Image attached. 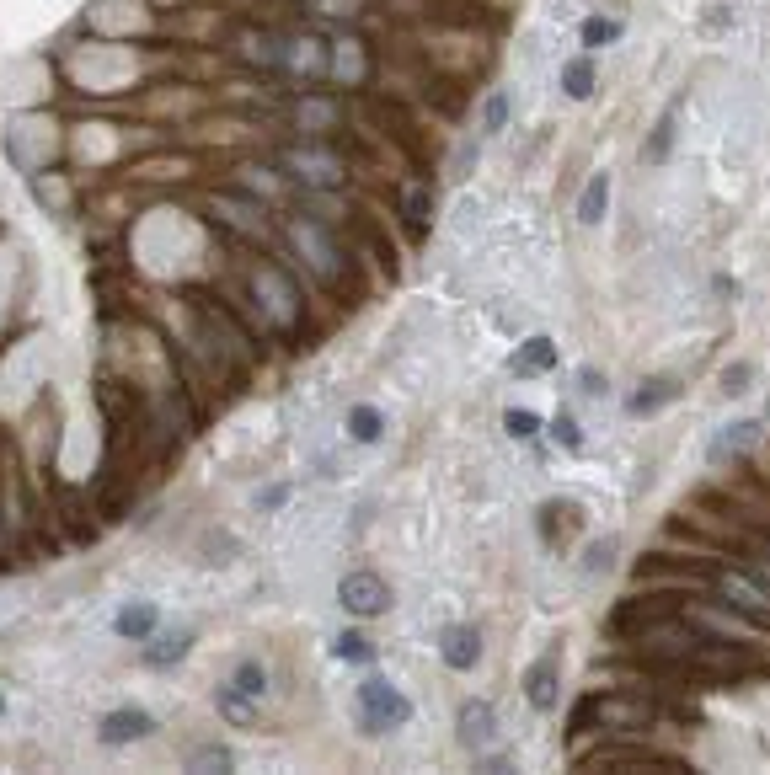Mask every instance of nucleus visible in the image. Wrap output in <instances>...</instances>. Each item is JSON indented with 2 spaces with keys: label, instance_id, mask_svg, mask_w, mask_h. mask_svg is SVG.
<instances>
[{
  "label": "nucleus",
  "instance_id": "obj_16",
  "mask_svg": "<svg viewBox=\"0 0 770 775\" xmlns=\"http://www.w3.org/2000/svg\"><path fill=\"white\" fill-rule=\"evenodd\" d=\"M674 396H680V385H674V380H648L637 396L626 401V412H631V417H648V412H658V407H669Z\"/></svg>",
  "mask_w": 770,
  "mask_h": 775
},
{
  "label": "nucleus",
  "instance_id": "obj_7",
  "mask_svg": "<svg viewBox=\"0 0 770 775\" xmlns=\"http://www.w3.org/2000/svg\"><path fill=\"white\" fill-rule=\"evenodd\" d=\"M460 743H466L471 754H482L498 743V717H492L487 701H466L460 706Z\"/></svg>",
  "mask_w": 770,
  "mask_h": 775
},
{
  "label": "nucleus",
  "instance_id": "obj_21",
  "mask_svg": "<svg viewBox=\"0 0 770 775\" xmlns=\"http://www.w3.org/2000/svg\"><path fill=\"white\" fill-rule=\"evenodd\" d=\"M621 38V22L615 17H589L583 22V43H589V49H605V43H615Z\"/></svg>",
  "mask_w": 770,
  "mask_h": 775
},
{
  "label": "nucleus",
  "instance_id": "obj_30",
  "mask_svg": "<svg viewBox=\"0 0 770 775\" xmlns=\"http://www.w3.org/2000/svg\"><path fill=\"white\" fill-rule=\"evenodd\" d=\"M583 391H589V396H605V375H594V369H589V375H583Z\"/></svg>",
  "mask_w": 770,
  "mask_h": 775
},
{
  "label": "nucleus",
  "instance_id": "obj_31",
  "mask_svg": "<svg viewBox=\"0 0 770 775\" xmlns=\"http://www.w3.org/2000/svg\"><path fill=\"white\" fill-rule=\"evenodd\" d=\"M0 711H6V701H0Z\"/></svg>",
  "mask_w": 770,
  "mask_h": 775
},
{
  "label": "nucleus",
  "instance_id": "obj_8",
  "mask_svg": "<svg viewBox=\"0 0 770 775\" xmlns=\"http://www.w3.org/2000/svg\"><path fill=\"white\" fill-rule=\"evenodd\" d=\"M717 588L728 594V604H738V610H749V615H770V594L760 588V578H754V572H722Z\"/></svg>",
  "mask_w": 770,
  "mask_h": 775
},
{
  "label": "nucleus",
  "instance_id": "obj_23",
  "mask_svg": "<svg viewBox=\"0 0 770 775\" xmlns=\"http://www.w3.org/2000/svg\"><path fill=\"white\" fill-rule=\"evenodd\" d=\"M503 428L514 433V439H535V433H541V417H535L530 407H508L503 412Z\"/></svg>",
  "mask_w": 770,
  "mask_h": 775
},
{
  "label": "nucleus",
  "instance_id": "obj_4",
  "mask_svg": "<svg viewBox=\"0 0 770 775\" xmlns=\"http://www.w3.org/2000/svg\"><path fill=\"white\" fill-rule=\"evenodd\" d=\"M760 417H738V423H722L717 433H712V444H706V460L712 465H728V460H738V455H749L754 444H760Z\"/></svg>",
  "mask_w": 770,
  "mask_h": 775
},
{
  "label": "nucleus",
  "instance_id": "obj_11",
  "mask_svg": "<svg viewBox=\"0 0 770 775\" xmlns=\"http://www.w3.org/2000/svg\"><path fill=\"white\" fill-rule=\"evenodd\" d=\"M508 369H514V375H546V369H557V343H551V337H530V343L508 359Z\"/></svg>",
  "mask_w": 770,
  "mask_h": 775
},
{
  "label": "nucleus",
  "instance_id": "obj_25",
  "mask_svg": "<svg viewBox=\"0 0 770 775\" xmlns=\"http://www.w3.org/2000/svg\"><path fill=\"white\" fill-rule=\"evenodd\" d=\"M754 380V364H728L722 369V396H744Z\"/></svg>",
  "mask_w": 770,
  "mask_h": 775
},
{
  "label": "nucleus",
  "instance_id": "obj_12",
  "mask_svg": "<svg viewBox=\"0 0 770 775\" xmlns=\"http://www.w3.org/2000/svg\"><path fill=\"white\" fill-rule=\"evenodd\" d=\"M610 209V172H594L578 193V225H599Z\"/></svg>",
  "mask_w": 770,
  "mask_h": 775
},
{
  "label": "nucleus",
  "instance_id": "obj_28",
  "mask_svg": "<svg viewBox=\"0 0 770 775\" xmlns=\"http://www.w3.org/2000/svg\"><path fill=\"white\" fill-rule=\"evenodd\" d=\"M428 214H434V198H428L423 188H412V193H407V220H412V225H423Z\"/></svg>",
  "mask_w": 770,
  "mask_h": 775
},
{
  "label": "nucleus",
  "instance_id": "obj_14",
  "mask_svg": "<svg viewBox=\"0 0 770 775\" xmlns=\"http://www.w3.org/2000/svg\"><path fill=\"white\" fill-rule=\"evenodd\" d=\"M594 86H599V75H594V59L589 54H578V59H567V65H562V91L573 102H589Z\"/></svg>",
  "mask_w": 770,
  "mask_h": 775
},
{
  "label": "nucleus",
  "instance_id": "obj_26",
  "mask_svg": "<svg viewBox=\"0 0 770 775\" xmlns=\"http://www.w3.org/2000/svg\"><path fill=\"white\" fill-rule=\"evenodd\" d=\"M615 546H621V540H615V535L594 540V546H589V556H583V572H605V567H610V556H615Z\"/></svg>",
  "mask_w": 770,
  "mask_h": 775
},
{
  "label": "nucleus",
  "instance_id": "obj_2",
  "mask_svg": "<svg viewBox=\"0 0 770 775\" xmlns=\"http://www.w3.org/2000/svg\"><path fill=\"white\" fill-rule=\"evenodd\" d=\"M337 599H343L348 615H385L391 588H385L380 572H348V578L337 583Z\"/></svg>",
  "mask_w": 770,
  "mask_h": 775
},
{
  "label": "nucleus",
  "instance_id": "obj_17",
  "mask_svg": "<svg viewBox=\"0 0 770 775\" xmlns=\"http://www.w3.org/2000/svg\"><path fill=\"white\" fill-rule=\"evenodd\" d=\"M348 433H353L359 444H375L380 433H385V417H380L375 407H353V412H348Z\"/></svg>",
  "mask_w": 770,
  "mask_h": 775
},
{
  "label": "nucleus",
  "instance_id": "obj_13",
  "mask_svg": "<svg viewBox=\"0 0 770 775\" xmlns=\"http://www.w3.org/2000/svg\"><path fill=\"white\" fill-rule=\"evenodd\" d=\"M156 604H123L118 610V637H129V642H150L156 637Z\"/></svg>",
  "mask_w": 770,
  "mask_h": 775
},
{
  "label": "nucleus",
  "instance_id": "obj_5",
  "mask_svg": "<svg viewBox=\"0 0 770 775\" xmlns=\"http://www.w3.org/2000/svg\"><path fill=\"white\" fill-rule=\"evenodd\" d=\"M150 733H156V717H150V711H140V706L107 711L102 727H97V738L107 743V749H118V743H140V738H150Z\"/></svg>",
  "mask_w": 770,
  "mask_h": 775
},
{
  "label": "nucleus",
  "instance_id": "obj_27",
  "mask_svg": "<svg viewBox=\"0 0 770 775\" xmlns=\"http://www.w3.org/2000/svg\"><path fill=\"white\" fill-rule=\"evenodd\" d=\"M551 439H557L562 449H583V433H578V423L567 412H557V423H551Z\"/></svg>",
  "mask_w": 770,
  "mask_h": 775
},
{
  "label": "nucleus",
  "instance_id": "obj_10",
  "mask_svg": "<svg viewBox=\"0 0 770 775\" xmlns=\"http://www.w3.org/2000/svg\"><path fill=\"white\" fill-rule=\"evenodd\" d=\"M289 166H295V177L311 182V188H327V182L343 177V161L327 150H289Z\"/></svg>",
  "mask_w": 770,
  "mask_h": 775
},
{
  "label": "nucleus",
  "instance_id": "obj_20",
  "mask_svg": "<svg viewBox=\"0 0 770 775\" xmlns=\"http://www.w3.org/2000/svg\"><path fill=\"white\" fill-rule=\"evenodd\" d=\"M508 113H514V97H508V91H492L487 107H482V134H503Z\"/></svg>",
  "mask_w": 770,
  "mask_h": 775
},
{
  "label": "nucleus",
  "instance_id": "obj_22",
  "mask_svg": "<svg viewBox=\"0 0 770 775\" xmlns=\"http://www.w3.org/2000/svg\"><path fill=\"white\" fill-rule=\"evenodd\" d=\"M332 653L348 658V663H369V658H375V647H369V637H359V631H343V637L332 642Z\"/></svg>",
  "mask_w": 770,
  "mask_h": 775
},
{
  "label": "nucleus",
  "instance_id": "obj_3",
  "mask_svg": "<svg viewBox=\"0 0 770 775\" xmlns=\"http://www.w3.org/2000/svg\"><path fill=\"white\" fill-rule=\"evenodd\" d=\"M557 695H562V653H541L525 669V701L535 711H557Z\"/></svg>",
  "mask_w": 770,
  "mask_h": 775
},
{
  "label": "nucleus",
  "instance_id": "obj_24",
  "mask_svg": "<svg viewBox=\"0 0 770 775\" xmlns=\"http://www.w3.org/2000/svg\"><path fill=\"white\" fill-rule=\"evenodd\" d=\"M220 706H225V717L236 722V727H246V722L257 717V711H252V706L241 701V690H236V685H225V690H220Z\"/></svg>",
  "mask_w": 770,
  "mask_h": 775
},
{
  "label": "nucleus",
  "instance_id": "obj_19",
  "mask_svg": "<svg viewBox=\"0 0 770 775\" xmlns=\"http://www.w3.org/2000/svg\"><path fill=\"white\" fill-rule=\"evenodd\" d=\"M230 685H236L246 701H263V695H268V674H263V663H241Z\"/></svg>",
  "mask_w": 770,
  "mask_h": 775
},
{
  "label": "nucleus",
  "instance_id": "obj_6",
  "mask_svg": "<svg viewBox=\"0 0 770 775\" xmlns=\"http://www.w3.org/2000/svg\"><path fill=\"white\" fill-rule=\"evenodd\" d=\"M439 658H444V669L471 674L476 663H482V631H476V626H444V637H439Z\"/></svg>",
  "mask_w": 770,
  "mask_h": 775
},
{
  "label": "nucleus",
  "instance_id": "obj_15",
  "mask_svg": "<svg viewBox=\"0 0 770 775\" xmlns=\"http://www.w3.org/2000/svg\"><path fill=\"white\" fill-rule=\"evenodd\" d=\"M188 647H193V631H172V637H156L145 647V663L150 669H172V663L188 658Z\"/></svg>",
  "mask_w": 770,
  "mask_h": 775
},
{
  "label": "nucleus",
  "instance_id": "obj_29",
  "mask_svg": "<svg viewBox=\"0 0 770 775\" xmlns=\"http://www.w3.org/2000/svg\"><path fill=\"white\" fill-rule=\"evenodd\" d=\"M193 765H214V770H225V765H230V754H225V749H204V754H193Z\"/></svg>",
  "mask_w": 770,
  "mask_h": 775
},
{
  "label": "nucleus",
  "instance_id": "obj_1",
  "mask_svg": "<svg viewBox=\"0 0 770 775\" xmlns=\"http://www.w3.org/2000/svg\"><path fill=\"white\" fill-rule=\"evenodd\" d=\"M359 722H364V733H396V727L412 722V701L391 679H364L359 685Z\"/></svg>",
  "mask_w": 770,
  "mask_h": 775
},
{
  "label": "nucleus",
  "instance_id": "obj_18",
  "mask_svg": "<svg viewBox=\"0 0 770 775\" xmlns=\"http://www.w3.org/2000/svg\"><path fill=\"white\" fill-rule=\"evenodd\" d=\"M669 145H674V113H664V118H658L653 139H648V145H642V161H648V166L669 161Z\"/></svg>",
  "mask_w": 770,
  "mask_h": 775
},
{
  "label": "nucleus",
  "instance_id": "obj_9",
  "mask_svg": "<svg viewBox=\"0 0 770 775\" xmlns=\"http://www.w3.org/2000/svg\"><path fill=\"white\" fill-rule=\"evenodd\" d=\"M589 717H599L605 727H648L658 711L648 701H626V695H610V701H594Z\"/></svg>",
  "mask_w": 770,
  "mask_h": 775
}]
</instances>
